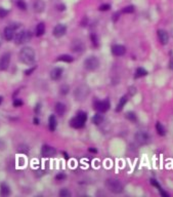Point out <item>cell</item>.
Returning a JSON list of instances; mask_svg holds the SVG:
<instances>
[{
  "instance_id": "obj_36",
  "label": "cell",
  "mask_w": 173,
  "mask_h": 197,
  "mask_svg": "<svg viewBox=\"0 0 173 197\" xmlns=\"http://www.w3.org/2000/svg\"><path fill=\"white\" fill-rule=\"evenodd\" d=\"M7 13H8V11H6V9L2 8V7H0V18L6 17Z\"/></svg>"
},
{
  "instance_id": "obj_14",
  "label": "cell",
  "mask_w": 173,
  "mask_h": 197,
  "mask_svg": "<svg viewBox=\"0 0 173 197\" xmlns=\"http://www.w3.org/2000/svg\"><path fill=\"white\" fill-rule=\"evenodd\" d=\"M33 8L35 13H42L45 8V3H44L43 0H35L33 3Z\"/></svg>"
},
{
  "instance_id": "obj_28",
  "label": "cell",
  "mask_w": 173,
  "mask_h": 197,
  "mask_svg": "<svg viewBox=\"0 0 173 197\" xmlns=\"http://www.w3.org/2000/svg\"><path fill=\"white\" fill-rule=\"evenodd\" d=\"M60 196L61 197H69V196H71V192L66 188L62 189V190L60 191Z\"/></svg>"
},
{
  "instance_id": "obj_29",
  "label": "cell",
  "mask_w": 173,
  "mask_h": 197,
  "mask_svg": "<svg viewBox=\"0 0 173 197\" xmlns=\"http://www.w3.org/2000/svg\"><path fill=\"white\" fill-rule=\"evenodd\" d=\"M28 151H29V148H28V146H26V145H21V146L19 147V152L22 154H27Z\"/></svg>"
},
{
  "instance_id": "obj_20",
  "label": "cell",
  "mask_w": 173,
  "mask_h": 197,
  "mask_svg": "<svg viewBox=\"0 0 173 197\" xmlns=\"http://www.w3.org/2000/svg\"><path fill=\"white\" fill-rule=\"evenodd\" d=\"M127 101H128V98H127V96H122V98H120V101H119V103H118V105H117V108H116V111H117V112L121 111V110L124 108V106L126 105Z\"/></svg>"
},
{
  "instance_id": "obj_30",
  "label": "cell",
  "mask_w": 173,
  "mask_h": 197,
  "mask_svg": "<svg viewBox=\"0 0 173 197\" xmlns=\"http://www.w3.org/2000/svg\"><path fill=\"white\" fill-rule=\"evenodd\" d=\"M134 11V7L132 6V5H129V6H126L123 8V11H122V13H131Z\"/></svg>"
},
{
  "instance_id": "obj_1",
  "label": "cell",
  "mask_w": 173,
  "mask_h": 197,
  "mask_svg": "<svg viewBox=\"0 0 173 197\" xmlns=\"http://www.w3.org/2000/svg\"><path fill=\"white\" fill-rule=\"evenodd\" d=\"M20 60L26 65H32L35 62V51L32 47L26 46L20 51Z\"/></svg>"
},
{
  "instance_id": "obj_27",
  "label": "cell",
  "mask_w": 173,
  "mask_h": 197,
  "mask_svg": "<svg viewBox=\"0 0 173 197\" xmlns=\"http://www.w3.org/2000/svg\"><path fill=\"white\" fill-rule=\"evenodd\" d=\"M17 5L20 9H22V11H26V9H27V3L25 2V0H18Z\"/></svg>"
},
{
  "instance_id": "obj_40",
  "label": "cell",
  "mask_w": 173,
  "mask_h": 197,
  "mask_svg": "<svg viewBox=\"0 0 173 197\" xmlns=\"http://www.w3.org/2000/svg\"><path fill=\"white\" fill-rule=\"evenodd\" d=\"M40 107H41V105H40V104H37V105H36V108H35V112H36V113H38V112H39Z\"/></svg>"
},
{
  "instance_id": "obj_47",
  "label": "cell",
  "mask_w": 173,
  "mask_h": 197,
  "mask_svg": "<svg viewBox=\"0 0 173 197\" xmlns=\"http://www.w3.org/2000/svg\"><path fill=\"white\" fill-rule=\"evenodd\" d=\"M172 35H173V31H172Z\"/></svg>"
},
{
  "instance_id": "obj_6",
  "label": "cell",
  "mask_w": 173,
  "mask_h": 197,
  "mask_svg": "<svg viewBox=\"0 0 173 197\" xmlns=\"http://www.w3.org/2000/svg\"><path fill=\"white\" fill-rule=\"evenodd\" d=\"M93 108L95 110H97L100 113H104L110 109V102L108 100L104 101H94L93 103Z\"/></svg>"
},
{
  "instance_id": "obj_33",
  "label": "cell",
  "mask_w": 173,
  "mask_h": 197,
  "mask_svg": "<svg viewBox=\"0 0 173 197\" xmlns=\"http://www.w3.org/2000/svg\"><path fill=\"white\" fill-rule=\"evenodd\" d=\"M69 92V86L68 85H63L61 87V94H67Z\"/></svg>"
},
{
  "instance_id": "obj_5",
  "label": "cell",
  "mask_w": 173,
  "mask_h": 197,
  "mask_svg": "<svg viewBox=\"0 0 173 197\" xmlns=\"http://www.w3.org/2000/svg\"><path fill=\"white\" fill-rule=\"evenodd\" d=\"M99 67V60L94 56L88 57L84 61V68L88 71H94Z\"/></svg>"
},
{
  "instance_id": "obj_43",
  "label": "cell",
  "mask_w": 173,
  "mask_h": 197,
  "mask_svg": "<svg viewBox=\"0 0 173 197\" xmlns=\"http://www.w3.org/2000/svg\"><path fill=\"white\" fill-rule=\"evenodd\" d=\"M169 68H170L171 70H173V59L170 61V63H169Z\"/></svg>"
},
{
  "instance_id": "obj_38",
  "label": "cell",
  "mask_w": 173,
  "mask_h": 197,
  "mask_svg": "<svg viewBox=\"0 0 173 197\" xmlns=\"http://www.w3.org/2000/svg\"><path fill=\"white\" fill-rule=\"evenodd\" d=\"M159 192H160V194L162 195V196H164V197H168V196H169V195L167 194V193L165 192V191H163V189H162V188L159 189Z\"/></svg>"
},
{
  "instance_id": "obj_12",
  "label": "cell",
  "mask_w": 173,
  "mask_h": 197,
  "mask_svg": "<svg viewBox=\"0 0 173 197\" xmlns=\"http://www.w3.org/2000/svg\"><path fill=\"white\" fill-rule=\"evenodd\" d=\"M15 28H13V26H8V27H6L4 29L3 36H4L5 40H7V41H11V40H13V38H15Z\"/></svg>"
},
{
  "instance_id": "obj_39",
  "label": "cell",
  "mask_w": 173,
  "mask_h": 197,
  "mask_svg": "<svg viewBox=\"0 0 173 197\" xmlns=\"http://www.w3.org/2000/svg\"><path fill=\"white\" fill-rule=\"evenodd\" d=\"M34 70H35V67L31 68V69H28L27 71L25 72V74H26V75H31V74H32V72H33Z\"/></svg>"
},
{
  "instance_id": "obj_9",
  "label": "cell",
  "mask_w": 173,
  "mask_h": 197,
  "mask_svg": "<svg viewBox=\"0 0 173 197\" xmlns=\"http://www.w3.org/2000/svg\"><path fill=\"white\" fill-rule=\"evenodd\" d=\"M66 32H67V27H66L65 25H63V24H57V25L53 28L52 34H53L54 37L61 38L65 35Z\"/></svg>"
},
{
  "instance_id": "obj_3",
  "label": "cell",
  "mask_w": 173,
  "mask_h": 197,
  "mask_svg": "<svg viewBox=\"0 0 173 197\" xmlns=\"http://www.w3.org/2000/svg\"><path fill=\"white\" fill-rule=\"evenodd\" d=\"M86 120H87V114L83 111H80L75 117L70 120V125L74 128H81L84 126Z\"/></svg>"
},
{
  "instance_id": "obj_41",
  "label": "cell",
  "mask_w": 173,
  "mask_h": 197,
  "mask_svg": "<svg viewBox=\"0 0 173 197\" xmlns=\"http://www.w3.org/2000/svg\"><path fill=\"white\" fill-rule=\"evenodd\" d=\"M57 7H59V11H65V9H66V6H65V5H64V4H63V5H62V4H61V5H59V6H57Z\"/></svg>"
},
{
  "instance_id": "obj_17",
  "label": "cell",
  "mask_w": 173,
  "mask_h": 197,
  "mask_svg": "<svg viewBox=\"0 0 173 197\" xmlns=\"http://www.w3.org/2000/svg\"><path fill=\"white\" fill-rule=\"evenodd\" d=\"M54 110H55V113L59 116H63L64 114L66 113V106L65 104L61 103V102H57L54 106Z\"/></svg>"
},
{
  "instance_id": "obj_11",
  "label": "cell",
  "mask_w": 173,
  "mask_h": 197,
  "mask_svg": "<svg viewBox=\"0 0 173 197\" xmlns=\"http://www.w3.org/2000/svg\"><path fill=\"white\" fill-rule=\"evenodd\" d=\"M56 153L55 149H54L53 147L51 146H48V145H44L42 147L41 149V155L45 158H50L52 156H54V154Z\"/></svg>"
},
{
  "instance_id": "obj_32",
  "label": "cell",
  "mask_w": 173,
  "mask_h": 197,
  "mask_svg": "<svg viewBox=\"0 0 173 197\" xmlns=\"http://www.w3.org/2000/svg\"><path fill=\"white\" fill-rule=\"evenodd\" d=\"M23 101L22 100H19V98H15V101H13V106L15 107H21V106H23Z\"/></svg>"
},
{
  "instance_id": "obj_13",
  "label": "cell",
  "mask_w": 173,
  "mask_h": 197,
  "mask_svg": "<svg viewBox=\"0 0 173 197\" xmlns=\"http://www.w3.org/2000/svg\"><path fill=\"white\" fill-rule=\"evenodd\" d=\"M126 53V48L125 46L120 45V44H117V45H114L112 47V53L116 57H121V56L125 55Z\"/></svg>"
},
{
  "instance_id": "obj_31",
  "label": "cell",
  "mask_w": 173,
  "mask_h": 197,
  "mask_svg": "<svg viewBox=\"0 0 173 197\" xmlns=\"http://www.w3.org/2000/svg\"><path fill=\"white\" fill-rule=\"evenodd\" d=\"M90 38H91V41H92V44H93L94 46H97L98 45V41H97V36L95 35L94 33H92L91 35H90Z\"/></svg>"
},
{
  "instance_id": "obj_42",
  "label": "cell",
  "mask_w": 173,
  "mask_h": 197,
  "mask_svg": "<svg viewBox=\"0 0 173 197\" xmlns=\"http://www.w3.org/2000/svg\"><path fill=\"white\" fill-rule=\"evenodd\" d=\"M89 151L91 152V153H96V152H97V150L94 149V148H92V147H91V148H89Z\"/></svg>"
},
{
  "instance_id": "obj_37",
  "label": "cell",
  "mask_w": 173,
  "mask_h": 197,
  "mask_svg": "<svg viewBox=\"0 0 173 197\" xmlns=\"http://www.w3.org/2000/svg\"><path fill=\"white\" fill-rule=\"evenodd\" d=\"M151 184H152L153 186L157 187V188H158V189H160V188H161V187H160V185L158 184V182H157L156 180H154V179H152V180H151Z\"/></svg>"
},
{
  "instance_id": "obj_16",
  "label": "cell",
  "mask_w": 173,
  "mask_h": 197,
  "mask_svg": "<svg viewBox=\"0 0 173 197\" xmlns=\"http://www.w3.org/2000/svg\"><path fill=\"white\" fill-rule=\"evenodd\" d=\"M62 75H63V69L62 68L56 67L50 72V77H51L52 80H59L61 79Z\"/></svg>"
},
{
  "instance_id": "obj_15",
  "label": "cell",
  "mask_w": 173,
  "mask_h": 197,
  "mask_svg": "<svg viewBox=\"0 0 173 197\" xmlns=\"http://www.w3.org/2000/svg\"><path fill=\"white\" fill-rule=\"evenodd\" d=\"M158 38L162 44H167L169 41V34L165 30H158Z\"/></svg>"
},
{
  "instance_id": "obj_10",
  "label": "cell",
  "mask_w": 173,
  "mask_h": 197,
  "mask_svg": "<svg viewBox=\"0 0 173 197\" xmlns=\"http://www.w3.org/2000/svg\"><path fill=\"white\" fill-rule=\"evenodd\" d=\"M135 140L139 145H146L150 142V136L146 132H138L135 134Z\"/></svg>"
},
{
  "instance_id": "obj_25",
  "label": "cell",
  "mask_w": 173,
  "mask_h": 197,
  "mask_svg": "<svg viewBox=\"0 0 173 197\" xmlns=\"http://www.w3.org/2000/svg\"><path fill=\"white\" fill-rule=\"evenodd\" d=\"M156 129H157V132H158L160 136H165V134H166V130H165L164 126H163L162 124L160 123V122H157Z\"/></svg>"
},
{
  "instance_id": "obj_34",
  "label": "cell",
  "mask_w": 173,
  "mask_h": 197,
  "mask_svg": "<svg viewBox=\"0 0 173 197\" xmlns=\"http://www.w3.org/2000/svg\"><path fill=\"white\" fill-rule=\"evenodd\" d=\"M66 177H67V176H66V174H64V172H61V174H56L55 179L57 181H63V180H65V179H66Z\"/></svg>"
},
{
  "instance_id": "obj_18",
  "label": "cell",
  "mask_w": 173,
  "mask_h": 197,
  "mask_svg": "<svg viewBox=\"0 0 173 197\" xmlns=\"http://www.w3.org/2000/svg\"><path fill=\"white\" fill-rule=\"evenodd\" d=\"M0 194L2 196H8L11 194V189H9L8 185L5 184V183H2L0 185Z\"/></svg>"
},
{
  "instance_id": "obj_8",
  "label": "cell",
  "mask_w": 173,
  "mask_h": 197,
  "mask_svg": "<svg viewBox=\"0 0 173 197\" xmlns=\"http://www.w3.org/2000/svg\"><path fill=\"white\" fill-rule=\"evenodd\" d=\"M11 63V53H5L0 58V71H5L8 69Z\"/></svg>"
},
{
  "instance_id": "obj_24",
  "label": "cell",
  "mask_w": 173,
  "mask_h": 197,
  "mask_svg": "<svg viewBox=\"0 0 173 197\" xmlns=\"http://www.w3.org/2000/svg\"><path fill=\"white\" fill-rule=\"evenodd\" d=\"M148 74V71L144 68H137L135 71V77L136 78H139V77H144Z\"/></svg>"
},
{
  "instance_id": "obj_23",
  "label": "cell",
  "mask_w": 173,
  "mask_h": 197,
  "mask_svg": "<svg viewBox=\"0 0 173 197\" xmlns=\"http://www.w3.org/2000/svg\"><path fill=\"white\" fill-rule=\"evenodd\" d=\"M73 58L71 57V56L69 55H62L60 56L59 58H57V61L60 62H66V63H72L73 62Z\"/></svg>"
},
{
  "instance_id": "obj_45",
  "label": "cell",
  "mask_w": 173,
  "mask_h": 197,
  "mask_svg": "<svg viewBox=\"0 0 173 197\" xmlns=\"http://www.w3.org/2000/svg\"><path fill=\"white\" fill-rule=\"evenodd\" d=\"M2 43V37H1V34H0V45Z\"/></svg>"
},
{
  "instance_id": "obj_2",
  "label": "cell",
  "mask_w": 173,
  "mask_h": 197,
  "mask_svg": "<svg viewBox=\"0 0 173 197\" xmlns=\"http://www.w3.org/2000/svg\"><path fill=\"white\" fill-rule=\"evenodd\" d=\"M106 187L109 191H111L112 193H115V194H120L124 190L123 185L116 179H108L106 181Z\"/></svg>"
},
{
  "instance_id": "obj_26",
  "label": "cell",
  "mask_w": 173,
  "mask_h": 197,
  "mask_svg": "<svg viewBox=\"0 0 173 197\" xmlns=\"http://www.w3.org/2000/svg\"><path fill=\"white\" fill-rule=\"evenodd\" d=\"M126 118L132 122H135L137 120V117H136L135 113H133V112H127L126 113Z\"/></svg>"
},
{
  "instance_id": "obj_46",
  "label": "cell",
  "mask_w": 173,
  "mask_h": 197,
  "mask_svg": "<svg viewBox=\"0 0 173 197\" xmlns=\"http://www.w3.org/2000/svg\"><path fill=\"white\" fill-rule=\"evenodd\" d=\"M2 100H3V98H2V96H0V104L2 103Z\"/></svg>"
},
{
  "instance_id": "obj_4",
  "label": "cell",
  "mask_w": 173,
  "mask_h": 197,
  "mask_svg": "<svg viewBox=\"0 0 173 197\" xmlns=\"http://www.w3.org/2000/svg\"><path fill=\"white\" fill-rule=\"evenodd\" d=\"M89 94V87L86 85H80L74 91V96L77 101H84Z\"/></svg>"
},
{
  "instance_id": "obj_35",
  "label": "cell",
  "mask_w": 173,
  "mask_h": 197,
  "mask_svg": "<svg viewBox=\"0 0 173 197\" xmlns=\"http://www.w3.org/2000/svg\"><path fill=\"white\" fill-rule=\"evenodd\" d=\"M111 8V5L110 4H102L99 6V11H106Z\"/></svg>"
},
{
  "instance_id": "obj_7",
  "label": "cell",
  "mask_w": 173,
  "mask_h": 197,
  "mask_svg": "<svg viewBox=\"0 0 173 197\" xmlns=\"http://www.w3.org/2000/svg\"><path fill=\"white\" fill-rule=\"evenodd\" d=\"M70 47H71V51H74V53H81L85 51V45H84L83 42L79 39L73 40Z\"/></svg>"
},
{
  "instance_id": "obj_22",
  "label": "cell",
  "mask_w": 173,
  "mask_h": 197,
  "mask_svg": "<svg viewBox=\"0 0 173 197\" xmlns=\"http://www.w3.org/2000/svg\"><path fill=\"white\" fill-rule=\"evenodd\" d=\"M104 121V116L99 113H96L95 115L93 116V118H92V122H93L94 124H96V125H98V124H100L102 122Z\"/></svg>"
},
{
  "instance_id": "obj_44",
  "label": "cell",
  "mask_w": 173,
  "mask_h": 197,
  "mask_svg": "<svg viewBox=\"0 0 173 197\" xmlns=\"http://www.w3.org/2000/svg\"><path fill=\"white\" fill-rule=\"evenodd\" d=\"M34 124H39V119L38 118H34Z\"/></svg>"
},
{
  "instance_id": "obj_21",
  "label": "cell",
  "mask_w": 173,
  "mask_h": 197,
  "mask_svg": "<svg viewBox=\"0 0 173 197\" xmlns=\"http://www.w3.org/2000/svg\"><path fill=\"white\" fill-rule=\"evenodd\" d=\"M45 33V25L44 23H39L36 27V36L40 37Z\"/></svg>"
},
{
  "instance_id": "obj_19",
  "label": "cell",
  "mask_w": 173,
  "mask_h": 197,
  "mask_svg": "<svg viewBox=\"0 0 173 197\" xmlns=\"http://www.w3.org/2000/svg\"><path fill=\"white\" fill-rule=\"evenodd\" d=\"M48 122H49V129L51 132H54L56 128V125H57V121H56V118L54 115H50L49 119H48Z\"/></svg>"
}]
</instances>
